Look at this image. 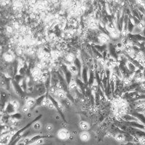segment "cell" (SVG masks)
Wrapping results in <instances>:
<instances>
[{
	"mask_svg": "<svg viewBox=\"0 0 145 145\" xmlns=\"http://www.w3.org/2000/svg\"><path fill=\"white\" fill-rule=\"evenodd\" d=\"M98 39L99 42H102L104 44H106V43L110 42V37L107 34H105V33H102L101 35H99Z\"/></svg>",
	"mask_w": 145,
	"mask_h": 145,
	"instance_id": "52a82bcc",
	"label": "cell"
},
{
	"mask_svg": "<svg viewBox=\"0 0 145 145\" xmlns=\"http://www.w3.org/2000/svg\"><path fill=\"white\" fill-rule=\"evenodd\" d=\"M48 91H49L50 95H51V96L56 95L57 92V89L56 86H51Z\"/></svg>",
	"mask_w": 145,
	"mask_h": 145,
	"instance_id": "44dd1931",
	"label": "cell"
},
{
	"mask_svg": "<svg viewBox=\"0 0 145 145\" xmlns=\"http://www.w3.org/2000/svg\"><path fill=\"white\" fill-rule=\"evenodd\" d=\"M126 66L128 68V70L130 71L131 73H134V72H136V70L138 69L136 66H134L131 62H130V61H127V63H126Z\"/></svg>",
	"mask_w": 145,
	"mask_h": 145,
	"instance_id": "7c38bea8",
	"label": "cell"
},
{
	"mask_svg": "<svg viewBox=\"0 0 145 145\" xmlns=\"http://www.w3.org/2000/svg\"><path fill=\"white\" fill-rule=\"evenodd\" d=\"M106 44H104L102 46H100V45H94V48L99 51L100 53H102L106 51Z\"/></svg>",
	"mask_w": 145,
	"mask_h": 145,
	"instance_id": "d6986e66",
	"label": "cell"
},
{
	"mask_svg": "<svg viewBox=\"0 0 145 145\" xmlns=\"http://www.w3.org/2000/svg\"><path fill=\"white\" fill-rule=\"evenodd\" d=\"M80 138L81 140L84 141V142H87V141H88L90 139V135H89V134L88 132L83 131V133L80 134Z\"/></svg>",
	"mask_w": 145,
	"mask_h": 145,
	"instance_id": "4fadbf2b",
	"label": "cell"
},
{
	"mask_svg": "<svg viewBox=\"0 0 145 145\" xmlns=\"http://www.w3.org/2000/svg\"><path fill=\"white\" fill-rule=\"evenodd\" d=\"M8 31L9 32H12V28H10V27H8Z\"/></svg>",
	"mask_w": 145,
	"mask_h": 145,
	"instance_id": "d590c367",
	"label": "cell"
},
{
	"mask_svg": "<svg viewBox=\"0 0 145 145\" xmlns=\"http://www.w3.org/2000/svg\"><path fill=\"white\" fill-rule=\"evenodd\" d=\"M43 67H44V66H43V64H42V63H37L36 67V68L38 69L39 70H42V69H43Z\"/></svg>",
	"mask_w": 145,
	"mask_h": 145,
	"instance_id": "1f68e13d",
	"label": "cell"
},
{
	"mask_svg": "<svg viewBox=\"0 0 145 145\" xmlns=\"http://www.w3.org/2000/svg\"><path fill=\"white\" fill-rule=\"evenodd\" d=\"M12 105H13V106H14V109L16 110V111L18 110L19 108V103L18 102V101H16V100H14L12 102Z\"/></svg>",
	"mask_w": 145,
	"mask_h": 145,
	"instance_id": "f1b7e54d",
	"label": "cell"
},
{
	"mask_svg": "<svg viewBox=\"0 0 145 145\" xmlns=\"http://www.w3.org/2000/svg\"><path fill=\"white\" fill-rule=\"evenodd\" d=\"M78 87V85L76 83V80L71 81V83L68 85V89L72 92H75L76 91V89Z\"/></svg>",
	"mask_w": 145,
	"mask_h": 145,
	"instance_id": "8fae6325",
	"label": "cell"
},
{
	"mask_svg": "<svg viewBox=\"0 0 145 145\" xmlns=\"http://www.w3.org/2000/svg\"><path fill=\"white\" fill-rule=\"evenodd\" d=\"M88 69L85 67V66H83V70H82V74H81V77L83 80V82L85 84H88V81H89V78H88Z\"/></svg>",
	"mask_w": 145,
	"mask_h": 145,
	"instance_id": "277c9868",
	"label": "cell"
},
{
	"mask_svg": "<svg viewBox=\"0 0 145 145\" xmlns=\"http://www.w3.org/2000/svg\"><path fill=\"white\" fill-rule=\"evenodd\" d=\"M52 129V127L51 126V125H47V131H51Z\"/></svg>",
	"mask_w": 145,
	"mask_h": 145,
	"instance_id": "836d02e7",
	"label": "cell"
},
{
	"mask_svg": "<svg viewBox=\"0 0 145 145\" xmlns=\"http://www.w3.org/2000/svg\"><path fill=\"white\" fill-rule=\"evenodd\" d=\"M115 140L118 142H122L125 140V137L122 134H118L117 136H115Z\"/></svg>",
	"mask_w": 145,
	"mask_h": 145,
	"instance_id": "cb8c5ba5",
	"label": "cell"
},
{
	"mask_svg": "<svg viewBox=\"0 0 145 145\" xmlns=\"http://www.w3.org/2000/svg\"><path fill=\"white\" fill-rule=\"evenodd\" d=\"M74 65L77 67V69H78V76H81L83 66H82V63H81V62L80 61V59L77 57L75 58V60L74 61Z\"/></svg>",
	"mask_w": 145,
	"mask_h": 145,
	"instance_id": "8992f818",
	"label": "cell"
},
{
	"mask_svg": "<svg viewBox=\"0 0 145 145\" xmlns=\"http://www.w3.org/2000/svg\"><path fill=\"white\" fill-rule=\"evenodd\" d=\"M131 115H133L134 117H136V119L140 122V123H142V124H144L145 125V116L142 114V113H140V112H132L131 113Z\"/></svg>",
	"mask_w": 145,
	"mask_h": 145,
	"instance_id": "5b68a950",
	"label": "cell"
},
{
	"mask_svg": "<svg viewBox=\"0 0 145 145\" xmlns=\"http://www.w3.org/2000/svg\"><path fill=\"white\" fill-rule=\"evenodd\" d=\"M69 136H70L69 132L65 129H62L61 130H59L57 134L58 138L61 140H66L69 137Z\"/></svg>",
	"mask_w": 145,
	"mask_h": 145,
	"instance_id": "3957f363",
	"label": "cell"
},
{
	"mask_svg": "<svg viewBox=\"0 0 145 145\" xmlns=\"http://www.w3.org/2000/svg\"><path fill=\"white\" fill-rule=\"evenodd\" d=\"M11 117L14 119H16V120H17V119H19L21 118V114L18 113V112H15L13 114H11Z\"/></svg>",
	"mask_w": 145,
	"mask_h": 145,
	"instance_id": "4316f807",
	"label": "cell"
},
{
	"mask_svg": "<svg viewBox=\"0 0 145 145\" xmlns=\"http://www.w3.org/2000/svg\"><path fill=\"white\" fill-rule=\"evenodd\" d=\"M40 71L38 69H37V68H34V69H33V70L31 71V76L33 77V78H34V77H36V76H40Z\"/></svg>",
	"mask_w": 145,
	"mask_h": 145,
	"instance_id": "603a6c76",
	"label": "cell"
},
{
	"mask_svg": "<svg viewBox=\"0 0 145 145\" xmlns=\"http://www.w3.org/2000/svg\"><path fill=\"white\" fill-rule=\"evenodd\" d=\"M4 60L5 61L12 62L14 60V55H12V53H11L10 52H6L4 55Z\"/></svg>",
	"mask_w": 145,
	"mask_h": 145,
	"instance_id": "9c48e42d",
	"label": "cell"
},
{
	"mask_svg": "<svg viewBox=\"0 0 145 145\" xmlns=\"http://www.w3.org/2000/svg\"><path fill=\"white\" fill-rule=\"evenodd\" d=\"M75 58H76V57H75L73 54L70 53V54H69V55H67V57H66V60H67V61H68L69 63H74V61L75 60Z\"/></svg>",
	"mask_w": 145,
	"mask_h": 145,
	"instance_id": "7402d4cb",
	"label": "cell"
},
{
	"mask_svg": "<svg viewBox=\"0 0 145 145\" xmlns=\"http://www.w3.org/2000/svg\"><path fill=\"white\" fill-rule=\"evenodd\" d=\"M139 143L142 145H145V137L140 138V142Z\"/></svg>",
	"mask_w": 145,
	"mask_h": 145,
	"instance_id": "d6a6232c",
	"label": "cell"
},
{
	"mask_svg": "<svg viewBox=\"0 0 145 145\" xmlns=\"http://www.w3.org/2000/svg\"><path fill=\"white\" fill-rule=\"evenodd\" d=\"M42 127V125L40 122L36 121L33 125V129L35 130H40Z\"/></svg>",
	"mask_w": 145,
	"mask_h": 145,
	"instance_id": "d4e9b609",
	"label": "cell"
},
{
	"mask_svg": "<svg viewBox=\"0 0 145 145\" xmlns=\"http://www.w3.org/2000/svg\"><path fill=\"white\" fill-rule=\"evenodd\" d=\"M47 97H46L41 102V104L40 106H42V107H45V106H47Z\"/></svg>",
	"mask_w": 145,
	"mask_h": 145,
	"instance_id": "f546056e",
	"label": "cell"
},
{
	"mask_svg": "<svg viewBox=\"0 0 145 145\" xmlns=\"http://www.w3.org/2000/svg\"><path fill=\"white\" fill-rule=\"evenodd\" d=\"M94 72L91 70L89 71V78L88 81V84L89 86H92L93 84V82L95 81V77H94Z\"/></svg>",
	"mask_w": 145,
	"mask_h": 145,
	"instance_id": "9a60e30c",
	"label": "cell"
},
{
	"mask_svg": "<svg viewBox=\"0 0 145 145\" xmlns=\"http://www.w3.org/2000/svg\"></svg>",
	"mask_w": 145,
	"mask_h": 145,
	"instance_id": "8d00e7d4",
	"label": "cell"
},
{
	"mask_svg": "<svg viewBox=\"0 0 145 145\" xmlns=\"http://www.w3.org/2000/svg\"><path fill=\"white\" fill-rule=\"evenodd\" d=\"M137 27L139 29L140 31H143L145 28V23L143 21H141L137 25Z\"/></svg>",
	"mask_w": 145,
	"mask_h": 145,
	"instance_id": "484cf974",
	"label": "cell"
},
{
	"mask_svg": "<svg viewBox=\"0 0 145 145\" xmlns=\"http://www.w3.org/2000/svg\"><path fill=\"white\" fill-rule=\"evenodd\" d=\"M80 127L81 128V129L86 131L87 129H89V124L85 121H80Z\"/></svg>",
	"mask_w": 145,
	"mask_h": 145,
	"instance_id": "ffe728a7",
	"label": "cell"
},
{
	"mask_svg": "<svg viewBox=\"0 0 145 145\" xmlns=\"http://www.w3.org/2000/svg\"><path fill=\"white\" fill-rule=\"evenodd\" d=\"M123 50H124V54L127 55H131L132 53L134 52L133 48H132V45L131 44H128V45L123 47Z\"/></svg>",
	"mask_w": 145,
	"mask_h": 145,
	"instance_id": "ba28073f",
	"label": "cell"
},
{
	"mask_svg": "<svg viewBox=\"0 0 145 145\" xmlns=\"http://www.w3.org/2000/svg\"><path fill=\"white\" fill-rule=\"evenodd\" d=\"M108 33L110 34V36L111 37H113V38H117V37H119V34L121 33L119 31H118L117 28L114 29H112L111 31H110Z\"/></svg>",
	"mask_w": 145,
	"mask_h": 145,
	"instance_id": "ac0fdd59",
	"label": "cell"
},
{
	"mask_svg": "<svg viewBox=\"0 0 145 145\" xmlns=\"http://www.w3.org/2000/svg\"><path fill=\"white\" fill-rule=\"evenodd\" d=\"M56 96L60 100H61V99H63L66 98V92H65L63 90H57Z\"/></svg>",
	"mask_w": 145,
	"mask_h": 145,
	"instance_id": "5bb4252c",
	"label": "cell"
},
{
	"mask_svg": "<svg viewBox=\"0 0 145 145\" xmlns=\"http://www.w3.org/2000/svg\"><path fill=\"white\" fill-rule=\"evenodd\" d=\"M68 66V69L70 71V72L72 74V75H76L77 74H78V70L77 69V67L74 65V63L70 64Z\"/></svg>",
	"mask_w": 145,
	"mask_h": 145,
	"instance_id": "2e32d148",
	"label": "cell"
},
{
	"mask_svg": "<svg viewBox=\"0 0 145 145\" xmlns=\"http://www.w3.org/2000/svg\"><path fill=\"white\" fill-rule=\"evenodd\" d=\"M65 36L66 37H70V36H72V33L68 32V31H67V32L65 33Z\"/></svg>",
	"mask_w": 145,
	"mask_h": 145,
	"instance_id": "e575fe53",
	"label": "cell"
},
{
	"mask_svg": "<svg viewBox=\"0 0 145 145\" xmlns=\"http://www.w3.org/2000/svg\"><path fill=\"white\" fill-rule=\"evenodd\" d=\"M29 108H29L28 106H27L25 105V106H24L23 108H22V111H23V112H25V113H27V112H29Z\"/></svg>",
	"mask_w": 145,
	"mask_h": 145,
	"instance_id": "4dcf8cb0",
	"label": "cell"
},
{
	"mask_svg": "<svg viewBox=\"0 0 145 145\" xmlns=\"http://www.w3.org/2000/svg\"><path fill=\"white\" fill-rule=\"evenodd\" d=\"M12 84L13 88H14V91H16V94H17L18 95H19L20 97H23V89H22V87L20 86V84H19L15 80H12Z\"/></svg>",
	"mask_w": 145,
	"mask_h": 145,
	"instance_id": "7a4b0ae2",
	"label": "cell"
},
{
	"mask_svg": "<svg viewBox=\"0 0 145 145\" xmlns=\"http://www.w3.org/2000/svg\"><path fill=\"white\" fill-rule=\"evenodd\" d=\"M134 27H135V24L133 22L132 19H129L128 22V25H127V31L129 33H131L134 29Z\"/></svg>",
	"mask_w": 145,
	"mask_h": 145,
	"instance_id": "30bf717a",
	"label": "cell"
},
{
	"mask_svg": "<svg viewBox=\"0 0 145 145\" xmlns=\"http://www.w3.org/2000/svg\"><path fill=\"white\" fill-rule=\"evenodd\" d=\"M61 69L63 71L64 76H65V78H66L67 83L69 85V84L71 83V80H72V74L70 72V71L68 69V66L63 63L61 64Z\"/></svg>",
	"mask_w": 145,
	"mask_h": 145,
	"instance_id": "6da1fadb",
	"label": "cell"
},
{
	"mask_svg": "<svg viewBox=\"0 0 145 145\" xmlns=\"http://www.w3.org/2000/svg\"><path fill=\"white\" fill-rule=\"evenodd\" d=\"M89 26H90V27H91L92 29H96L98 28V27H99V25L98 26L97 23H96L94 21H91L89 23Z\"/></svg>",
	"mask_w": 145,
	"mask_h": 145,
	"instance_id": "83f0119b",
	"label": "cell"
},
{
	"mask_svg": "<svg viewBox=\"0 0 145 145\" xmlns=\"http://www.w3.org/2000/svg\"><path fill=\"white\" fill-rule=\"evenodd\" d=\"M36 100L33 98H28L26 100V102H25V105L27 106H28L29 108H31L32 106H36Z\"/></svg>",
	"mask_w": 145,
	"mask_h": 145,
	"instance_id": "e0dca14e",
	"label": "cell"
}]
</instances>
